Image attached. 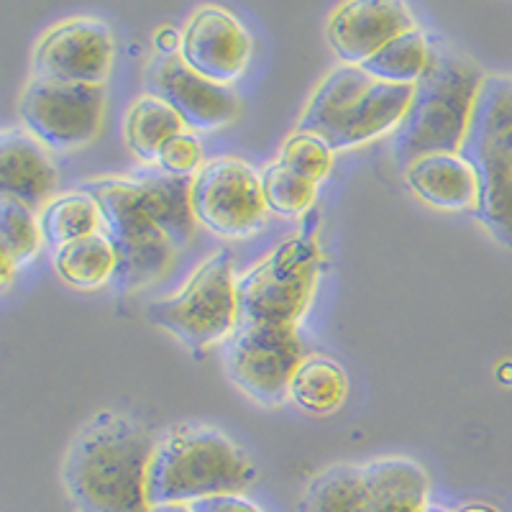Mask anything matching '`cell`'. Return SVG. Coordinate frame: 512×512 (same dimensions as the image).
I'll use <instances>...</instances> for the list:
<instances>
[{"mask_svg":"<svg viewBox=\"0 0 512 512\" xmlns=\"http://www.w3.org/2000/svg\"><path fill=\"white\" fill-rule=\"evenodd\" d=\"M157 441L144 425L100 410L67 446L62 484L77 512H152L149 464Z\"/></svg>","mask_w":512,"mask_h":512,"instance_id":"obj_1","label":"cell"},{"mask_svg":"<svg viewBox=\"0 0 512 512\" xmlns=\"http://www.w3.org/2000/svg\"><path fill=\"white\" fill-rule=\"evenodd\" d=\"M256 482V466L241 446L218 428L172 425L154 446L149 464V502L195 505L218 495H244Z\"/></svg>","mask_w":512,"mask_h":512,"instance_id":"obj_2","label":"cell"},{"mask_svg":"<svg viewBox=\"0 0 512 512\" xmlns=\"http://www.w3.org/2000/svg\"><path fill=\"white\" fill-rule=\"evenodd\" d=\"M484 80L487 77L469 59L436 52L392 139L397 162L408 167L431 154H459Z\"/></svg>","mask_w":512,"mask_h":512,"instance_id":"obj_3","label":"cell"},{"mask_svg":"<svg viewBox=\"0 0 512 512\" xmlns=\"http://www.w3.org/2000/svg\"><path fill=\"white\" fill-rule=\"evenodd\" d=\"M408 85H390L361 67L341 64L323 77L305 105L297 131L326 141L333 152L369 144L402 123L413 100Z\"/></svg>","mask_w":512,"mask_h":512,"instance_id":"obj_4","label":"cell"},{"mask_svg":"<svg viewBox=\"0 0 512 512\" xmlns=\"http://www.w3.org/2000/svg\"><path fill=\"white\" fill-rule=\"evenodd\" d=\"M459 154L477 175L479 223L497 244L512 249V77L484 80Z\"/></svg>","mask_w":512,"mask_h":512,"instance_id":"obj_5","label":"cell"},{"mask_svg":"<svg viewBox=\"0 0 512 512\" xmlns=\"http://www.w3.org/2000/svg\"><path fill=\"white\" fill-rule=\"evenodd\" d=\"M82 190H88L98 200L105 236L116 249V274L111 282L116 292L131 295L167 274L177 249L131 177L90 180Z\"/></svg>","mask_w":512,"mask_h":512,"instance_id":"obj_6","label":"cell"},{"mask_svg":"<svg viewBox=\"0 0 512 512\" xmlns=\"http://www.w3.org/2000/svg\"><path fill=\"white\" fill-rule=\"evenodd\" d=\"M236 280L231 251H216L195 267L175 295L154 300L146 308V318L200 354L226 341L239 328Z\"/></svg>","mask_w":512,"mask_h":512,"instance_id":"obj_7","label":"cell"},{"mask_svg":"<svg viewBox=\"0 0 512 512\" xmlns=\"http://www.w3.org/2000/svg\"><path fill=\"white\" fill-rule=\"evenodd\" d=\"M320 249L310 236H292L236 280L239 323L297 326L313 303Z\"/></svg>","mask_w":512,"mask_h":512,"instance_id":"obj_8","label":"cell"},{"mask_svg":"<svg viewBox=\"0 0 512 512\" xmlns=\"http://www.w3.org/2000/svg\"><path fill=\"white\" fill-rule=\"evenodd\" d=\"M305 349L295 326L239 323L223 341V372L259 405H280L303 364Z\"/></svg>","mask_w":512,"mask_h":512,"instance_id":"obj_9","label":"cell"},{"mask_svg":"<svg viewBox=\"0 0 512 512\" xmlns=\"http://www.w3.org/2000/svg\"><path fill=\"white\" fill-rule=\"evenodd\" d=\"M29 134L54 152L82 149L98 136L105 116V85H77L31 77L18 98Z\"/></svg>","mask_w":512,"mask_h":512,"instance_id":"obj_10","label":"cell"},{"mask_svg":"<svg viewBox=\"0 0 512 512\" xmlns=\"http://www.w3.org/2000/svg\"><path fill=\"white\" fill-rule=\"evenodd\" d=\"M192 213L198 226L223 239H246L264 226L262 175L236 157H216L192 177Z\"/></svg>","mask_w":512,"mask_h":512,"instance_id":"obj_11","label":"cell"},{"mask_svg":"<svg viewBox=\"0 0 512 512\" xmlns=\"http://www.w3.org/2000/svg\"><path fill=\"white\" fill-rule=\"evenodd\" d=\"M111 26L100 18H70L52 26L36 41L31 70L34 77L77 85H105L113 64Z\"/></svg>","mask_w":512,"mask_h":512,"instance_id":"obj_12","label":"cell"},{"mask_svg":"<svg viewBox=\"0 0 512 512\" xmlns=\"http://www.w3.org/2000/svg\"><path fill=\"white\" fill-rule=\"evenodd\" d=\"M146 95L164 100L185 121L187 131L200 134L228 126L239 113V98L231 88L205 80L180 54L157 57L149 64Z\"/></svg>","mask_w":512,"mask_h":512,"instance_id":"obj_13","label":"cell"},{"mask_svg":"<svg viewBox=\"0 0 512 512\" xmlns=\"http://www.w3.org/2000/svg\"><path fill=\"white\" fill-rule=\"evenodd\" d=\"M180 57L205 80L228 88L249 67L251 36L226 8L195 11L182 31Z\"/></svg>","mask_w":512,"mask_h":512,"instance_id":"obj_14","label":"cell"},{"mask_svg":"<svg viewBox=\"0 0 512 512\" xmlns=\"http://www.w3.org/2000/svg\"><path fill=\"white\" fill-rule=\"evenodd\" d=\"M418 29L415 16L400 0H351L328 16L326 36L344 64L361 67L400 34Z\"/></svg>","mask_w":512,"mask_h":512,"instance_id":"obj_15","label":"cell"},{"mask_svg":"<svg viewBox=\"0 0 512 512\" xmlns=\"http://www.w3.org/2000/svg\"><path fill=\"white\" fill-rule=\"evenodd\" d=\"M57 167L41 144L24 126L3 128L0 134V192L6 200L26 208H47L57 190Z\"/></svg>","mask_w":512,"mask_h":512,"instance_id":"obj_16","label":"cell"},{"mask_svg":"<svg viewBox=\"0 0 512 512\" xmlns=\"http://www.w3.org/2000/svg\"><path fill=\"white\" fill-rule=\"evenodd\" d=\"M405 182L415 198L438 210L477 208V175L461 154H431L415 159L405 167Z\"/></svg>","mask_w":512,"mask_h":512,"instance_id":"obj_17","label":"cell"},{"mask_svg":"<svg viewBox=\"0 0 512 512\" xmlns=\"http://www.w3.org/2000/svg\"><path fill=\"white\" fill-rule=\"evenodd\" d=\"M131 180L141 187L146 203L152 208L154 218L167 233V239L172 241L177 251L185 249L195 239L198 231V221L192 213V177H175L167 175L157 164H141L134 169Z\"/></svg>","mask_w":512,"mask_h":512,"instance_id":"obj_18","label":"cell"},{"mask_svg":"<svg viewBox=\"0 0 512 512\" xmlns=\"http://www.w3.org/2000/svg\"><path fill=\"white\" fill-rule=\"evenodd\" d=\"M367 512H425L428 474L410 459H377L364 464Z\"/></svg>","mask_w":512,"mask_h":512,"instance_id":"obj_19","label":"cell"},{"mask_svg":"<svg viewBox=\"0 0 512 512\" xmlns=\"http://www.w3.org/2000/svg\"><path fill=\"white\" fill-rule=\"evenodd\" d=\"M349 395L344 367L328 356H305L290 382V400L308 415H333Z\"/></svg>","mask_w":512,"mask_h":512,"instance_id":"obj_20","label":"cell"},{"mask_svg":"<svg viewBox=\"0 0 512 512\" xmlns=\"http://www.w3.org/2000/svg\"><path fill=\"white\" fill-rule=\"evenodd\" d=\"M182 131H187L185 121L154 95L136 98L123 121V139L144 164H157L159 149Z\"/></svg>","mask_w":512,"mask_h":512,"instance_id":"obj_21","label":"cell"},{"mask_svg":"<svg viewBox=\"0 0 512 512\" xmlns=\"http://www.w3.org/2000/svg\"><path fill=\"white\" fill-rule=\"evenodd\" d=\"M54 269L70 287L98 290L113 282L116 274V249L103 231L54 251Z\"/></svg>","mask_w":512,"mask_h":512,"instance_id":"obj_22","label":"cell"},{"mask_svg":"<svg viewBox=\"0 0 512 512\" xmlns=\"http://www.w3.org/2000/svg\"><path fill=\"white\" fill-rule=\"evenodd\" d=\"M433 57H436V49L428 36L420 29H413L392 39L390 44H384L374 57L361 64V70L390 85L415 88L431 67Z\"/></svg>","mask_w":512,"mask_h":512,"instance_id":"obj_23","label":"cell"},{"mask_svg":"<svg viewBox=\"0 0 512 512\" xmlns=\"http://www.w3.org/2000/svg\"><path fill=\"white\" fill-rule=\"evenodd\" d=\"M39 226L44 244L57 251L62 246L72 244V241L100 233L103 213H100L98 200L88 190L64 192V195L54 198L47 208L41 210Z\"/></svg>","mask_w":512,"mask_h":512,"instance_id":"obj_24","label":"cell"},{"mask_svg":"<svg viewBox=\"0 0 512 512\" xmlns=\"http://www.w3.org/2000/svg\"><path fill=\"white\" fill-rule=\"evenodd\" d=\"M300 512H367L364 466L338 464L323 469L305 489Z\"/></svg>","mask_w":512,"mask_h":512,"instance_id":"obj_25","label":"cell"},{"mask_svg":"<svg viewBox=\"0 0 512 512\" xmlns=\"http://www.w3.org/2000/svg\"><path fill=\"white\" fill-rule=\"evenodd\" d=\"M262 192L264 203H267L272 213L282 218H295L313 208L318 185L295 175L285 164L272 162L262 172Z\"/></svg>","mask_w":512,"mask_h":512,"instance_id":"obj_26","label":"cell"},{"mask_svg":"<svg viewBox=\"0 0 512 512\" xmlns=\"http://www.w3.org/2000/svg\"><path fill=\"white\" fill-rule=\"evenodd\" d=\"M41 241L44 236H41L34 210L16 200L3 198L0 203V251L11 256L16 267L21 269L39 254Z\"/></svg>","mask_w":512,"mask_h":512,"instance_id":"obj_27","label":"cell"},{"mask_svg":"<svg viewBox=\"0 0 512 512\" xmlns=\"http://www.w3.org/2000/svg\"><path fill=\"white\" fill-rule=\"evenodd\" d=\"M277 162L285 164L287 169H292V172L303 177V180L320 185V182L331 175L333 149L326 141L318 139V136L295 131V134L282 144L280 159H277Z\"/></svg>","mask_w":512,"mask_h":512,"instance_id":"obj_28","label":"cell"},{"mask_svg":"<svg viewBox=\"0 0 512 512\" xmlns=\"http://www.w3.org/2000/svg\"><path fill=\"white\" fill-rule=\"evenodd\" d=\"M203 164V146H200L198 136L192 131H182V134L172 136L159 149L157 157V167L175 177H195L203 169Z\"/></svg>","mask_w":512,"mask_h":512,"instance_id":"obj_29","label":"cell"},{"mask_svg":"<svg viewBox=\"0 0 512 512\" xmlns=\"http://www.w3.org/2000/svg\"><path fill=\"white\" fill-rule=\"evenodd\" d=\"M192 512H264L246 495H218L190 505Z\"/></svg>","mask_w":512,"mask_h":512,"instance_id":"obj_30","label":"cell"},{"mask_svg":"<svg viewBox=\"0 0 512 512\" xmlns=\"http://www.w3.org/2000/svg\"><path fill=\"white\" fill-rule=\"evenodd\" d=\"M154 49H157V57H175L182 49V34L175 26H162L154 34Z\"/></svg>","mask_w":512,"mask_h":512,"instance_id":"obj_31","label":"cell"},{"mask_svg":"<svg viewBox=\"0 0 512 512\" xmlns=\"http://www.w3.org/2000/svg\"><path fill=\"white\" fill-rule=\"evenodd\" d=\"M16 269L18 267H16V262H13L11 256L0 251V285H3V290H8V287H11Z\"/></svg>","mask_w":512,"mask_h":512,"instance_id":"obj_32","label":"cell"},{"mask_svg":"<svg viewBox=\"0 0 512 512\" xmlns=\"http://www.w3.org/2000/svg\"><path fill=\"white\" fill-rule=\"evenodd\" d=\"M497 377H500L502 384H512V361H505V364H502Z\"/></svg>","mask_w":512,"mask_h":512,"instance_id":"obj_33","label":"cell"},{"mask_svg":"<svg viewBox=\"0 0 512 512\" xmlns=\"http://www.w3.org/2000/svg\"><path fill=\"white\" fill-rule=\"evenodd\" d=\"M152 512H192L190 505H162V507H154Z\"/></svg>","mask_w":512,"mask_h":512,"instance_id":"obj_34","label":"cell"},{"mask_svg":"<svg viewBox=\"0 0 512 512\" xmlns=\"http://www.w3.org/2000/svg\"><path fill=\"white\" fill-rule=\"evenodd\" d=\"M456 512H500V510H497V507H492V505H466V507H461V510H456Z\"/></svg>","mask_w":512,"mask_h":512,"instance_id":"obj_35","label":"cell"},{"mask_svg":"<svg viewBox=\"0 0 512 512\" xmlns=\"http://www.w3.org/2000/svg\"><path fill=\"white\" fill-rule=\"evenodd\" d=\"M425 512H448V510H443V507H436V505H428L425 507Z\"/></svg>","mask_w":512,"mask_h":512,"instance_id":"obj_36","label":"cell"}]
</instances>
